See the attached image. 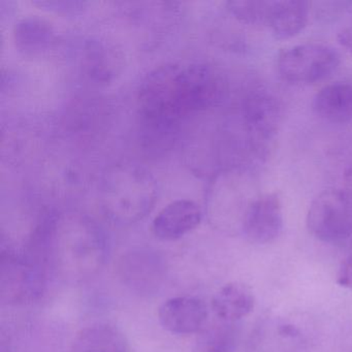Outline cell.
I'll return each mask as SVG.
<instances>
[{"mask_svg":"<svg viewBox=\"0 0 352 352\" xmlns=\"http://www.w3.org/2000/svg\"><path fill=\"white\" fill-rule=\"evenodd\" d=\"M210 85L201 63H166L150 72L139 90V107L150 129L168 131L183 116L206 110Z\"/></svg>","mask_w":352,"mask_h":352,"instance_id":"obj_1","label":"cell"},{"mask_svg":"<svg viewBox=\"0 0 352 352\" xmlns=\"http://www.w3.org/2000/svg\"><path fill=\"white\" fill-rule=\"evenodd\" d=\"M104 209L121 224L142 219L153 205V184L149 175L137 168H124L111 175L104 188Z\"/></svg>","mask_w":352,"mask_h":352,"instance_id":"obj_2","label":"cell"},{"mask_svg":"<svg viewBox=\"0 0 352 352\" xmlns=\"http://www.w3.org/2000/svg\"><path fill=\"white\" fill-rule=\"evenodd\" d=\"M307 228L317 240L338 243L352 236V191L327 189L309 207Z\"/></svg>","mask_w":352,"mask_h":352,"instance_id":"obj_3","label":"cell"},{"mask_svg":"<svg viewBox=\"0 0 352 352\" xmlns=\"http://www.w3.org/2000/svg\"><path fill=\"white\" fill-rule=\"evenodd\" d=\"M341 63L339 53L327 45L309 43L286 49L277 59L278 73L292 84H314L331 77Z\"/></svg>","mask_w":352,"mask_h":352,"instance_id":"obj_4","label":"cell"},{"mask_svg":"<svg viewBox=\"0 0 352 352\" xmlns=\"http://www.w3.org/2000/svg\"><path fill=\"white\" fill-rule=\"evenodd\" d=\"M0 292L3 302L26 304L38 300L45 289L40 265L14 251H3L0 265Z\"/></svg>","mask_w":352,"mask_h":352,"instance_id":"obj_5","label":"cell"},{"mask_svg":"<svg viewBox=\"0 0 352 352\" xmlns=\"http://www.w3.org/2000/svg\"><path fill=\"white\" fill-rule=\"evenodd\" d=\"M55 222V220H54ZM53 223L49 241L47 261L63 263V270L69 269L76 273H89L100 265L104 255V241L102 234L94 226H86L83 232H75L72 236L57 242L53 239Z\"/></svg>","mask_w":352,"mask_h":352,"instance_id":"obj_6","label":"cell"},{"mask_svg":"<svg viewBox=\"0 0 352 352\" xmlns=\"http://www.w3.org/2000/svg\"><path fill=\"white\" fill-rule=\"evenodd\" d=\"M282 203L276 192L258 195L251 201L242 222V232L253 244L275 241L283 230Z\"/></svg>","mask_w":352,"mask_h":352,"instance_id":"obj_7","label":"cell"},{"mask_svg":"<svg viewBox=\"0 0 352 352\" xmlns=\"http://www.w3.org/2000/svg\"><path fill=\"white\" fill-rule=\"evenodd\" d=\"M205 302L197 296H175L158 309V320L166 331L175 335H190L203 329L207 321Z\"/></svg>","mask_w":352,"mask_h":352,"instance_id":"obj_8","label":"cell"},{"mask_svg":"<svg viewBox=\"0 0 352 352\" xmlns=\"http://www.w3.org/2000/svg\"><path fill=\"white\" fill-rule=\"evenodd\" d=\"M203 218L201 207L190 199H177L164 208L152 222V232L162 241H176L197 228Z\"/></svg>","mask_w":352,"mask_h":352,"instance_id":"obj_9","label":"cell"},{"mask_svg":"<svg viewBox=\"0 0 352 352\" xmlns=\"http://www.w3.org/2000/svg\"><path fill=\"white\" fill-rule=\"evenodd\" d=\"M243 116L248 131L257 139L270 140L281 121L278 100L265 90H254L243 102Z\"/></svg>","mask_w":352,"mask_h":352,"instance_id":"obj_10","label":"cell"},{"mask_svg":"<svg viewBox=\"0 0 352 352\" xmlns=\"http://www.w3.org/2000/svg\"><path fill=\"white\" fill-rule=\"evenodd\" d=\"M211 307L220 321L234 323L253 312L254 294L247 284L239 281L228 282L214 294Z\"/></svg>","mask_w":352,"mask_h":352,"instance_id":"obj_11","label":"cell"},{"mask_svg":"<svg viewBox=\"0 0 352 352\" xmlns=\"http://www.w3.org/2000/svg\"><path fill=\"white\" fill-rule=\"evenodd\" d=\"M311 5L307 1H271L267 25L278 40L298 36L308 23Z\"/></svg>","mask_w":352,"mask_h":352,"instance_id":"obj_12","label":"cell"},{"mask_svg":"<svg viewBox=\"0 0 352 352\" xmlns=\"http://www.w3.org/2000/svg\"><path fill=\"white\" fill-rule=\"evenodd\" d=\"M72 352H131V346L118 327L110 323H96L77 333Z\"/></svg>","mask_w":352,"mask_h":352,"instance_id":"obj_13","label":"cell"},{"mask_svg":"<svg viewBox=\"0 0 352 352\" xmlns=\"http://www.w3.org/2000/svg\"><path fill=\"white\" fill-rule=\"evenodd\" d=\"M14 41L19 52L26 56H38L47 52L55 40L52 24L38 16H28L16 23Z\"/></svg>","mask_w":352,"mask_h":352,"instance_id":"obj_14","label":"cell"},{"mask_svg":"<svg viewBox=\"0 0 352 352\" xmlns=\"http://www.w3.org/2000/svg\"><path fill=\"white\" fill-rule=\"evenodd\" d=\"M313 111L319 118L331 123L352 120V85L333 83L324 86L313 98Z\"/></svg>","mask_w":352,"mask_h":352,"instance_id":"obj_15","label":"cell"},{"mask_svg":"<svg viewBox=\"0 0 352 352\" xmlns=\"http://www.w3.org/2000/svg\"><path fill=\"white\" fill-rule=\"evenodd\" d=\"M120 56L116 49L106 42H88L85 50V67L94 81L108 83L120 69Z\"/></svg>","mask_w":352,"mask_h":352,"instance_id":"obj_16","label":"cell"},{"mask_svg":"<svg viewBox=\"0 0 352 352\" xmlns=\"http://www.w3.org/2000/svg\"><path fill=\"white\" fill-rule=\"evenodd\" d=\"M232 323L223 322L204 329L195 345V352H234L236 339Z\"/></svg>","mask_w":352,"mask_h":352,"instance_id":"obj_17","label":"cell"},{"mask_svg":"<svg viewBox=\"0 0 352 352\" xmlns=\"http://www.w3.org/2000/svg\"><path fill=\"white\" fill-rule=\"evenodd\" d=\"M228 11L239 21L249 25L267 24L271 1L234 0L226 3Z\"/></svg>","mask_w":352,"mask_h":352,"instance_id":"obj_18","label":"cell"},{"mask_svg":"<svg viewBox=\"0 0 352 352\" xmlns=\"http://www.w3.org/2000/svg\"><path fill=\"white\" fill-rule=\"evenodd\" d=\"M316 17L322 21H333L351 11L352 1H323L315 3Z\"/></svg>","mask_w":352,"mask_h":352,"instance_id":"obj_19","label":"cell"},{"mask_svg":"<svg viewBox=\"0 0 352 352\" xmlns=\"http://www.w3.org/2000/svg\"><path fill=\"white\" fill-rule=\"evenodd\" d=\"M34 6L48 11L58 14H77L83 11L86 6L85 1H74V0H42L34 1Z\"/></svg>","mask_w":352,"mask_h":352,"instance_id":"obj_20","label":"cell"},{"mask_svg":"<svg viewBox=\"0 0 352 352\" xmlns=\"http://www.w3.org/2000/svg\"><path fill=\"white\" fill-rule=\"evenodd\" d=\"M336 282L341 287L352 289V255L342 261L338 270Z\"/></svg>","mask_w":352,"mask_h":352,"instance_id":"obj_21","label":"cell"},{"mask_svg":"<svg viewBox=\"0 0 352 352\" xmlns=\"http://www.w3.org/2000/svg\"><path fill=\"white\" fill-rule=\"evenodd\" d=\"M338 41L339 44L347 49L348 51L352 52V23L346 26L338 34Z\"/></svg>","mask_w":352,"mask_h":352,"instance_id":"obj_22","label":"cell"}]
</instances>
